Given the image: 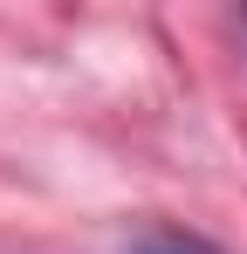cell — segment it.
<instances>
[{"instance_id": "6da1fadb", "label": "cell", "mask_w": 247, "mask_h": 254, "mask_svg": "<svg viewBox=\"0 0 247 254\" xmlns=\"http://www.w3.org/2000/svg\"><path fill=\"white\" fill-rule=\"evenodd\" d=\"M124 254H227V248L206 241V234H192V227H137Z\"/></svg>"}]
</instances>
